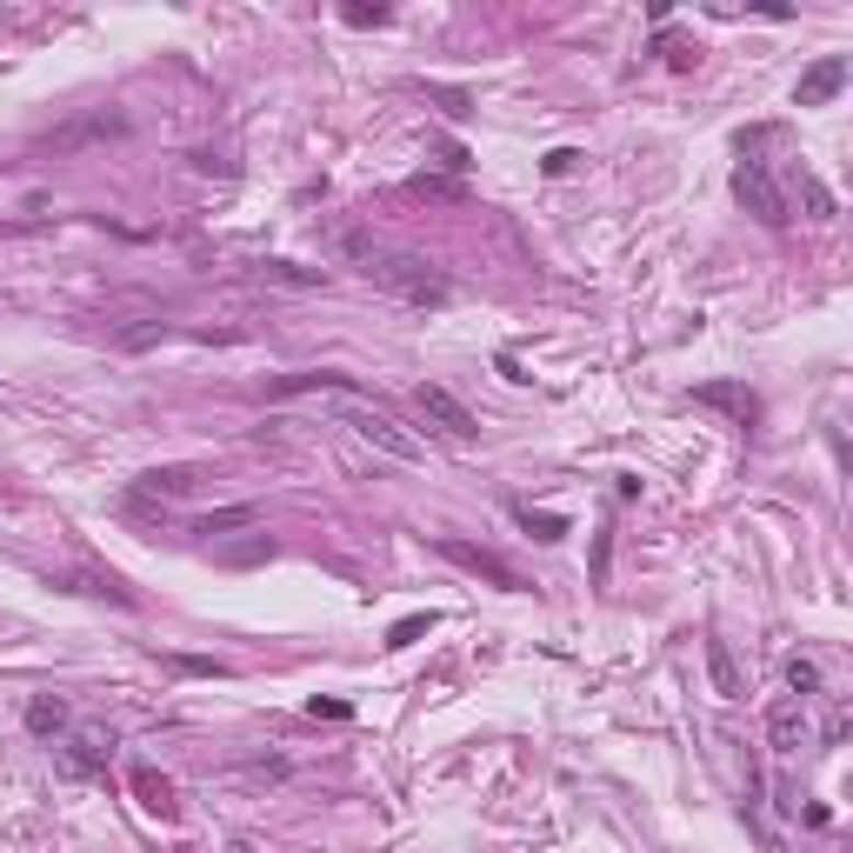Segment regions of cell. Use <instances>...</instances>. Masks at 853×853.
<instances>
[{
  "label": "cell",
  "instance_id": "obj_16",
  "mask_svg": "<svg viewBox=\"0 0 853 853\" xmlns=\"http://www.w3.org/2000/svg\"><path fill=\"white\" fill-rule=\"evenodd\" d=\"M253 521H261V507H214L201 521V534H234V527H253Z\"/></svg>",
  "mask_w": 853,
  "mask_h": 853
},
{
  "label": "cell",
  "instance_id": "obj_1",
  "mask_svg": "<svg viewBox=\"0 0 853 853\" xmlns=\"http://www.w3.org/2000/svg\"><path fill=\"white\" fill-rule=\"evenodd\" d=\"M333 253L348 268H361L380 294H394V300H407V307H447V281L420 261V253H400V247H387L380 234H367V227H333Z\"/></svg>",
  "mask_w": 853,
  "mask_h": 853
},
{
  "label": "cell",
  "instance_id": "obj_21",
  "mask_svg": "<svg viewBox=\"0 0 853 853\" xmlns=\"http://www.w3.org/2000/svg\"><path fill=\"white\" fill-rule=\"evenodd\" d=\"M521 521H527V527H534L541 541H560V527H567L560 514H534V507H521Z\"/></svg>",
  "mask_w": 853,
  "mask_h": 853
},
{
  "label": "cell",
  "instance_id": "obj_15",
  "mask_svg": "<svg viewBox=\"0 0 853 853\" xmlns=\"http://www.w3.org/2000/svg\"><path fill=\"white\" fill-rule=\"evenodd\" d=\"M67 727V701H54V694H41V701H27V733H41V740H54Z\"/></svg>",
  "mask_w": 853,
  "mask_h": 853
},
{
  "label": "cell",
  "instance_id": "obj_18",
  "mask_svg": "<svg viewBox=\"0 0 853 853\" xmlns=\"http://www.w3.org/2000/svg\"><path fill=\"white\" fill-rule=\"evenodd\" d=\"M787 687H794V701L820 694V667H814V660H787Z\"/></svg>",
  "mask_w": 853,
  "mask_h": 853
},
{
  "label": "cell",
  "instance_id": "obj_17",
  "mask_svg": "<svg viewBox=\"0 0 853 853\" xmlns=\"http://www.w3.org/2000/svg\"><path fill=\"white\" fill-rule=\"evenodd\" d=\"M261 274H268V281H281V287H320V281H327L320 268H294V261H268Z\"/></svg>",
  "mask_w": 853,
  "mask_h": 853
},
{
  "label": "cell",
  "instance_id": "obj_3",
  "mask_svg": "<svg viewBox=\"0 0 853 853\" xmlns=\"http://www.w3.org/2000/svg\"><path fill=\"white\" fill-rule=\"evenodd\" d=\"M733 194L766 220V227H787L794 220V207H787V187L766 174V160H753V153H740V167H733Z\"/></svg>",
  "mask_w": 853,
  "mask_h": 853
},
{
  "label": "cell",
  "instance_id": "obj_13",
  "mask_svg": "<svg viewBox=\"0 0 853 853\" xmlns=\"http://www.w3.org/2000/svg\"><path fill=\"white\" fill-rule=\"evenodd\" d=\"M194 467H153V474H140V493H160V500H187L194 493Z\"/></svg>",
  "mask_w": 853,
  "mask_h": 853
},
{
  "label": "cell",
  "instance_id": "obj_12",
  "mask_svg": "<svg viewBox=\"0 0 853 853\" xmlns=\"http://www.w3.org/2000/svg\"><path fill=\"white\" fill-rule=\"evenodd\" d=\"M294 394H354V374H287L274 400H294Z\"/></svg>",
  "mask_w": 853,
  "mask_h": 853
},
{
  "label": "cell",
  "instance_id": "obj_6",
  "mask_svg": "<svg viewBox=\"0 0 853 853\" xmlns=\"http://www.w3.org/2000/svg\"><path fill=\"white\" fill-rule=\"evenodd\" d=\"M846 73H853V67H846V54H827V60H814V67L800 73L794 101H800V107H827V101L846 88Z\"/></svg>",
  "mask_w": 853,
  "mask_h": 853
},
{
  "label": "cell",
  "instance_id": "obj_23",
  "mask_svg": "<svg viewBox=\"0 0 853 853\" xmlns=\"http://www.w3.org/2000/svg\"><path fill=\"white\" fill-rule=\"evenodd\" d=\"M846 727H853V714H846V707H833V714H827V740H846Z\"/></svg>",
  "mask_w": 853,
  "mask_h": 853
},
{
  "label": "cell",
  "instance_id": "obj_22",
  "mask_svg": "<svg viewBox=\"0 0 853 853\" xmlns=\"http://www.w3.org/2000/svg\"><path fill=\"white\" fill-rule=\"evenodd\" d=\"M348 21H354V27H380V21H387V8H348Z\"/></svg>",
  "mask_w": 853,
  "mask_h": 853
},
{
  "label": "cell",
  "instance_id": "obj_9",
  "mask_svg": "<svg viewBox=\"0 0 853 853\" xmlns=\"http://www.w3.org/2000/svg\"><path fill=\"white\" fill-rule=\"evenodd\" d=\"M107 753H114V733H80L73 747H67V774H101V766H107Z\"/></svg>",
  "mask_w": 853,
  "mask_h": 853
},
{
  "label": "cell",
  "instance_id": "obj_7",
  "mask_svg": "<svg viewBox=\"0 0 853 853\" xmlns=\"http://www.w3.org/2000/svg\"><path fill=\"white\" fill-rule=\"evenodd\" d=\"M694 400H701V407H720V413H733L740 426H753V420H760V400H753L747 387H733V380H707V387H694Z\"/></svg>",
  "mask_w": 853,
  "mask_h": 853
},
{
  "label": "cell",
  "instance_id": "obj_19",
  "mask_svg": "<svg viewBox=\"0 0 853 853\" xmlns=\"http://www.w3.org/2000/svg\"><path fill=\"white\" fill-rule=\"evenodd\" d=\"M426 627H434V614H407V621H400V627L387 634V647H413V640H420Z\"/></svg>",
  "mask_w": 853,
  "mask_h": 853
},
{
  "label": "cell",
  "instance_id": "obj_8",
  "mask_svg": "<svg viewBox=\"0 0 853 853\" xmlns=\"http://www.w3.org/2000/svg\"><path fill=\"white\" fill-rule=\"evenodd\" d=\"M766 740H774L781 753H794V747L807 740V714H800V701H774V714H766Z\"/></svg>",
  "mask_w": 853,
  "mask_h": 853
},
{
  "label": "cell",
  "instance_id": "obj_5",
  "mask_svg": "<svg viewBox=\"0 0 853 853\" xmlns=\"http://www.w3.org/2000/svg\"><path fill=\"white\" fill-rule=\"evenodd\" d=\"M434 554H441V560H454V567H467L474 580H493V587H507V593H521V573L507 567L500 554L474 547V541H434Z\"/></svg>",
  "mask_w": 853,
  "mask_h": 853
},
{
  "label": "cell",
  "instance_id": "obj_4",
  "mask_svg": "<svg viewBox=\"0 0 853 853\" xmlns=\"http://www.w3.org/2000/svg\"><path fill=\"white\" fill-rule=\"evenodd\" d=\"M413 413L434 426V434H447V441H474L480 426H474V413L447 394V387H413Z\"/></svg>",
  "mask_w": 853,
  "mask_h": 853
},
{
  "label": "cell",
  "instance_id": "obj_14",
  "mask_svg": "<svg viewBox=\"0 0 853 853\" xmlns=\"http://www.w3.org/2000/svg\"><path fill=\"white\" fill-rule=\"evenodd\" d=\"M101 134H127V121L121 114H94V121H73V127H60L47 147H80V140H101Z\"/></svg>",
  "mask_w": 853,
  "mask_h": 853
},
{
  "label": "cell",
  "instance_id": "obj_20",
  "mask_svg": "<svg viewBox=\"0 0 853 853\" xmlns=\"http://www.w3.org/2000/svg\"><path fill=\"white\" fill-rule=\"evenodd\" d=\"M800 194H807V207H814V220H833V194L814 181V174H800Z\"/></svg>",
  "mask_w": 853,
  "mask_h": 853
},
{
  "label": "cell",
  "instance_id": "obj_10",
  "mask_svg": "<svg viewBox=\"0 0 853 853\" xmlns=\"http://www.w3.org/2000/svg\"><path fill=\"white\" fill-rule=\"evenodd\" d=\"M134 794H140V807L147 814H160V820H174L181 814V800H174V787H167L153 766H134Z\"/></svg>",
  "mask_w": 853,
  "mask_h": 853
},
{
  "label": "cell",
  "instance_id": "obj_2",
  "mask_svg": "<svg viewBox=\"0 0 853 853\" xmlns=\"http://www.w3.org/2000/svg\"><path fill=\"white\" fill-rule=\"evenodd\" d=\"M333 420H340V426H354L361 441H374V447L394 454V460H420V441L407 434V426H400L387 407H367V400H354V394H340V400H333Z\"/></svg>",
  "mask_w": 853,
  "mask_h": 853
},
{
  "label": "cell",
  "instance_id": "obj_11",
  "mask_svg": "<svg viewBox=\"0 0 853 853\" xmlns=\"http://www.w3.org/2000/svg\"><path fill=\"white\" fill-rule=\"evenodd\" d=\"M707 673H714V694H720V701H740V694H747V680H740L727 640H707Z\"/></svg>",
  "mask_w": 853,
  "mask_h": 853
},
{
  "label": "cell",
  "instance_id": "obj_24",
  "mask_svg": "<svg viewBox=\"0 0 853 853\" xmlns=\"http://www.w3.org/2000/svg\"><path fill=\"white\" fill-rule=\"evenodd\" d=\"M227 853H253V846H247V840H234V846H227Z\"/></svg>",
  "mask_w": 853,
  "mask_h": 853
}]
</instances>
